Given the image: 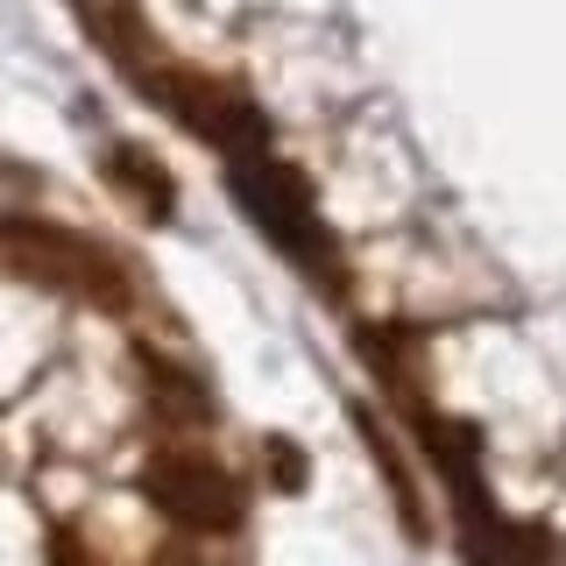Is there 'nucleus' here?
<instances>
[{
	"mask_svg": "<svg viewBox=\"0 0 566 566\" xmlns=\"http://www.w3.org/2000/svg\"><path fill=\"white\" fill-rule=\"evenodd\" d=\"M0 270L35 283V291L85 297V305H128V270L106 248H93L85 234H71V227L22 220V212L0 220Z\"/></svg>",
	"mask_w": 566,
	"mask_h": 566,
	"instance_id": "obj_1",
	"label": "nucleus"
},
{
	"mask_svg": "<svg viewBox=\"0 0 566 566\" xmlns=\"http://www.w3.org/2000/svg\"><path fill=\"white\" fill-rule=\"evenodd\" d=\"M234 199L248 206V220H255L291 262H305V270L333 262L326 234H318V212H312L305 177H297L291 164H276L270 149H262V156H241V164H234Z\"/></svg>",
	"mask_w": 566,
	"mask_h": 566,
	"instance_id": "obj_2",
	"label": "nucleus"
},
{
	"mask_svg": "<svg viewBox=\"0 0 566 566\" xmlns=\"http://www.w3.org/2000/svg\"><path fill=\"white\" fill-rule=\"evenodd\" d=\"M142 489H149V503L164 510L170 524H185V531H234L241 524V482L220 468V460H206V453H191V447H164V453H149V468H142Z\"/></svg>",
	"mask_w": 566,
	"mask_h": 566,
	"instance_id": "obj_3",
	"label": "nucleus"
},
{
	"mask_svg": "<svg viewBox=\"0 0 566 566\" xmlns=\"http://www.w3.org/2000/svg\"><path fill=\"white\" fill-rule=\"evenodd\" d=\"M78 22H85V35H99V50H106V57H114L120 71H135V85L149 78L156 64H170V57H164V43L149 35V22H142L135 0H85Z\"/></svg>",
	"mask_w": 566,
	"mask_h": 566,
	"instance_id": "obj_4",
	"label": "nucleus"
},
{
	"mask_svg": "<svg viewBox=\"0 0 566 566\" xmlns=\"http://www.w3.org/2000/svg\"><path fill=\"white\" fill-rule=\"evenodd\" d=\"M142 376H149V411L156 424H170V432H199L212 424V389L199 368H177L164 354H142Z\"/></svg>",
	"mask_w": 566,
	"mask_h": 566,
	"instance_id": "obj_5",
	"label": "nucleus"
},
{
	"mask_svg": "<svg viewBox=\"0 0 566 566\" xmlns=\"http://www.w3.org/2000/svg\"><path fill=\"white\" fill-rule=\"evenodd\" d=\"M106 177H114V185L128 191L142 212H156V220H164V212L177 206V191H170L164 164H156L149 149H135V142H114V149H106Z\"/></svg>",
	"mask_w": 566,
	"mask_h": 566,
	"instance_id": "obj_6",
	"label": "nucleus"
},
{
	"mask_svg": "<svg viewBox=\"0 0 566 566\" xmlns=\"http://www.w3.org/2000/svg\"><path fill=\"white\" fill-rule=\"evenodd\" d=\"M57 566H93V559H85V553H78L71 538H57Z\"/></svg>",
	"mask_w": 566,
	"mask_h": 566,
	"instance_id": "obj_7",
	"label": "nucleus"
}]
</instances>
